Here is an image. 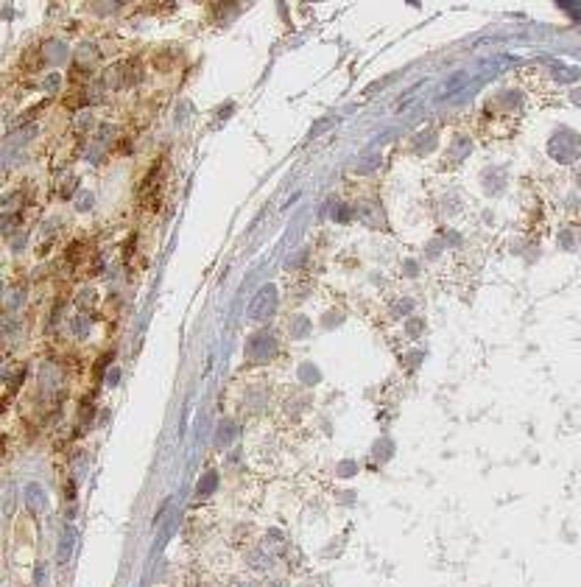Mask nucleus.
Here are the masks:
<instances>
[{
    "instance_id": "obj_1",
    "label": "nucleus",
    "mask_w": 581,
    "mask_h": 587,
    "mask_svg": "<svg viewBox=\"0 0 581 587\" xmlns=\"http://www.w3.org/2000/svg\"><path fill=\"white\" fill-rule=\"evenodd\" d=\"M274 305H277V297H274V288H263L257 297H255V302L249 305V313H252V319H266L271 311H274Z\"/></svg>"
}]
</instances>
